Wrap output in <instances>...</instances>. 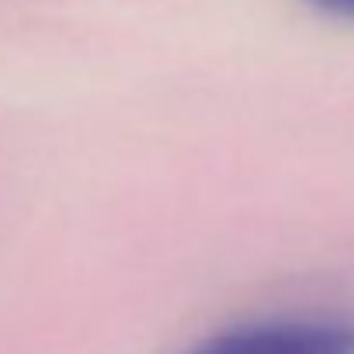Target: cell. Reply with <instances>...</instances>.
I'll use <instances>...</instances> for the list:
<instances>
[{"label":"cell","mask_w":354,"mask_h":354,"mask_svg":"<svg viewBox=\"0 0 354 354\" xmlns=\"http://www.w3.org/2000/svg\"><path fill=\"white\" fill-rule=\"evenodd\" d=\"M185 354H354V326L337 319H257L219 330Z\"/></svg>","instance_id":"6da1fadb"},{"label":"cell","mask_w":354,"mask_h":354,"mask_svg":"<svg viewBox=\"0 0 354 354\" xmlns=\"http://www.w3.org/2000/svg\"><path fill=\"white\" fill-rule=\"evenodd\" d=\"M316 11L323 15H333V18H344V21H354V0H306Z\"/></svg>","instance_id":"7a4b0ae2"}]
</instances>
